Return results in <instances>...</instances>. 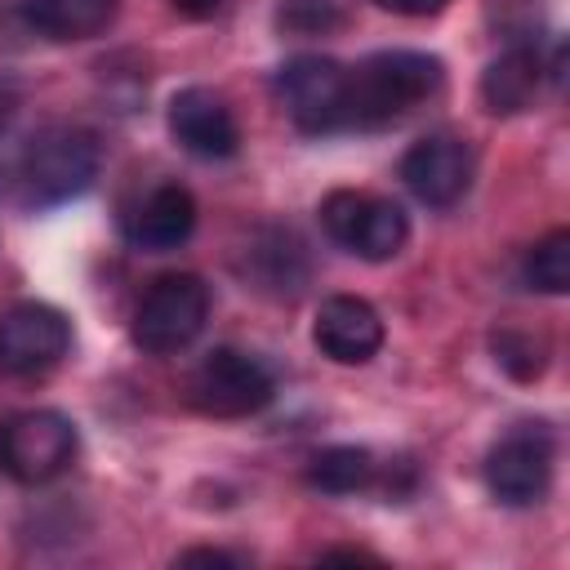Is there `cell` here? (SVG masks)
Listing matches in <instances>:
<instances>
[{"instance_id":"cell-16","label":"cell","mask_w":570,"mask_h":570,"mask_svg":"<svg viewBox=\"0 0 570 570\" xmlns=\"http://www.w3.org/2000/svg\"><path fill=\"white\" fill-rule=\"evenodd\" d=\"M539 53L525 49V45H512L503 49L485 71H481V102L485 111L494 116H517L534 102V89H539Z\"/></svg>"},{"instance_id":"cell-15","label":"cell","mask_w":570,"mask_h":570,"mask_svg":"<svg viewBox=\"0 0 570 570\" xmlns=\"http://www.w3.org/2000/svg\"><path fill=\"white\" fill-rule=\"evenodd\" d=\"M120 0H22V22L45 40H89L111 27Z\"/></svg>"},{"instance_id":"cell-23","label":"cell","mask_w":570,"mask_h":570,"mask_svg":"<svg viewBox=\"0 0 570 570\" xmlns=\"http://www.w3.org/2000/svg\"><path fill=\"white\" fill-rule=\"evenodd\" d=\"M387 13H401V18H428V13H441L445 0H379Z\"/></svg>"},{"instance_id":"cell-8","label":"cell","mask_w":570,"mask_h":570,"mask_svg":"<svg viewBox=\"0 0 570 570\" xmlns=\"http://www.w3.org/2000/svg\"><path fill=\"white\" fill-rule=\"evenodd\" d=\"M71 347V321L49 303H13L0 312V374L36 379L53 370Z\"/></svg>"},{"instance_id":"cell-10","label":"cell","mask_w":570,"mask_h":570,"mask_svg":"<svg viewBox=\"0 0 570 570\" xmlns=\"http://www.w3.org/2000/svg\"><path fill=\"white\" fill-rule=\"evenodd\" d=\"M169 134L200 160H227L240 151V125L232 107L205 85H187L169 98Z\"/></svg>"},{"instance_id":"cell-11","label":"cell","mask_w":570,"mask_h":570,"mask_svg":"<svg viewBox=\"0 0 570 570\" xmlns=\"http://www.w3.org/2000/svg\"><path fill=\"white\" fill-rule=\"evenodd\" d=\"M401 183L423 200V205H454L468 187H472V151L463 138L450 134H432L419 138L405 156H401Z\"/></svg>"},{"instance_id":"cell-13","label":"cell","mask_w":570,"mask_h":570,"mask_svg":"<svg viewBox=\"0 0 570 570\" xmlns=\"http://www.w3.org/2000/svg\"><path fill=\"white\" fill-rule=\"evenodd\" d=\"M191 232H196V196L183 183H156L125 214V240L147 249V254L178 249Z\"/></svg>"},{"instance_id":"cell-9","label":"cell","mask_w":570,"mask_h":570,"mask_svg":"<svg viewBox=\"0 0 570 570\" xmlns=\"http://www.w3.org/2000/svg\"><path fill=\"white\" fill-rule=\"evenodd\" d=\"M552 432L543 423H521L503 432L485 454V485L499 503L525 508L548 494L552 481Z\"/></svg>"},{"instance_id":"cell-7","label":"cell","mask_w":570,"mask_h":570,"mask_svg":"<svg viewBox=\"0 0 570 570\" xmlns=\"http://www.w3.org/2000/svg\"><path fill=\"white\" fill-rule=\"evenodd\" d=\"M276 94L285 116L303 134H338L347 129V67L325 53H298L281 62Z\"/></svg>"},{"instance_id":"cell-25","label":"cell","mask_w":570,"mask_h":570,"mask_svg":"<svg viewBox=\"0 0 570 570\" xmlns=\"http://www.w3.org/2000/svg\"><path fill=\"white\" fill-rule=\"evenodd\" d=\"M321 561H374V557L361 548H334V552H321Z\"/></svg>"},{"instance_id":"cell-18","label":"cell","mask_w":570,"mask_h":570,"mask_svg":"<svg viewBox=\"0 0 570 570\" xmlns=\"http://www.w3.org/2000/svg\"><path fill=\"white\" fill-rule=\"evenodd\" d=\"M521 276H525V285L539 289V294H566V289H570V232L557 227V232H548L543 240H534V245L525 249Z\"/></svg>"},{"instance_id":"cell-17","label":"cell","mask_w":570,"mask_h":570,"mask_svg":"<svg viewBox=\"0 0 570 570\" xmlns=\"http://www.w3.org/2000/svg\"><path fill=\"white\" fill-rule=\"evenodd\" d=\"M379 463L365 445H325L307 459V485L325 494H356L374 481Z\"/></svg>"},{"instance_id":"cell-21","label":"cell","mask_w":570,"mask_h":570,"mask_svg":"<svg viewBox=\"0 0 570 570\" xmlns=\"http://www.w3.org/2000/svg\"><path fill=\"white\" fill-rule=\"evenodd\" d=\"M18 107H22V89H18V80H13V76H4V71H0V134L13 125Z\"/></svg>"},{"instance_id":"cell-3","label":"cell","mask_w":570,"mask_h":570,"mask_svg":"<svg viewBox=\"0 0 570 570\" xmlns=\"http://www.w3.org/2000/svg\"><path fill=\"white\" fill-rule=\"evenodd\" d=\"M209 321V285L196 272H165L134 307V343L151 356L183 352Z\"/></svg>"},{"instance_id":"cell-24","label":"cell","mask_w":570,"mask_h":570,"mask_svg":"<svg viewBox=\"0 0 570 570\" xmlns=\"http://www.w3.org/2000/svg\"><path fill=\"white\" fill-rule=\"evenodd\" d=\"M183 18H191V22H205V18H214L218 13V0H169Z\"/></svg>"},{"instance_id":"cell-6","label":"cell","mask_w":570,"mask_h":570,"mask_svg":"<svg viewBox=\"0 0 570 570\" xmlns=\"http://www.w3.org/2000/svg\"><path fill=\"white\" fill-rule=\"evenodd\" d=\"M76 459V423L62 410H22L0 423V472L18 485H45Z\"/></svg>"},{"instance_id":"cell-4","label":"cell","mask_w":570,"mask_h":570,"mask_svg":"<svg viewBox=\"0 0 570 570\" xmlns=\"http://www.w3.org/2000/svg\"><path fill=\"white\" fill-rule=\"evenodd\" d=\"M272 392H276V383H272L267 365L254 361L249 352H236V347L205 352L196 361V370L187 374V383H183V401L196 414H209V419L258 414L272 401Z\"/></svg>"},{"instance_id":"cell-2","label":"cell","mask_w":570,"mask_h":570,"mask_svg":"<svg viewBox=\"0 0 570 570\" xmlns=\"http://www.w3.org/2000/svg\"><path fill=\"white\" fill-rule=\"evenodd\" d=\"M102 165L98 138L80 125H45L27 138L18 156V191L27 205H62L94 187Z\"/></svg>"},{"instance_id":"cell-14","label":"cell","mask_w":570,"mask_h":570,"mask_svg":"<svg viewBox=\"0 0 570 570\" xmlns=\"http://www.w3.org/2000/svg\"><path fill=\"white\" fill-rule=\"evenodd\" d=\"M245 276L272 298H294L307 285V249L289 227H258L245 245Z\"/></svg>"},{"instance_id":"cell-1","label":"cell","mask_w":570,"mask_h":570,"mask_svg":"<svg viewBox=\"0 0 570 570\" xmlns=\"http://www.w3.org/2000/svg\"><path fill=\"white\" fill-rule=\"evenodd\" d=\"M441 58L419 49H379L347 67V129H383L441 89Z\"/></svg>"},{"instance_id":"cell-5","label":"cell","mask_w":570,"mask_h":570,"mask_svg":"<svg viewBox=\"0 0 570 570\" xmlns=\"http://www.w3.org/2000/svg\"><path fill=\"white\" fill-rule=\"evenodd\" d=\"M321 227L334 245H343L365 263L396 258L410 236V218L396 200L374 191H352V187H338L321 200Z\"/></svg>"},{"instance_id":"cell-19","label":"cell","mask_w":570,"mask_h":570,"mask_svg":"<svg viewBox=\"0 0 570 570\" xmlns=\"http://www.w3.org/2000/svg\"><path fill=\"white\" fill-rule=\"evenodd\" d=\"M490 352H494V361L517 383H534L543 374V365H548V343L534 338V334H525V330H512V325H503V330L490 334Z\"/></svg>"},{"instance_id":"cell-20","label":"cell","mask_w":570,"mask_h":570,"mask_svg":"<svg viewBox=\"0 0 570 570\" xmlns=\"http://www.w3.org/2000/svg\"><path fill=\"white\" fill-rule=\"evenodd\" d=\"M276 22H281L285 31H294V36H316V31L338 27L343 18H338V9L325 4V0H285L281 13H276Z\"/></svg>"},{"instance_id":"cell-12","label":"cell","mask_w":570,"mask_h":570,"mask_svg":"<svg viewBox=\"0 0 570 570\" xmlns=\"http://www.w3.org/2000/svg\"><path fill=\"white\" fill-rule=\"evenodd\" d=\"M312 343L338 365H365L383 347V316L356 294H330L316 307Z\"/></svg>"},{"instance_id":"cell-22","label":"cell","mask_w":570,"mask_h":570,"mask_svg":"<svg viewBox=\"0 0 570 570\" xmlns=\"http://www.w3.org/2000/svg\"><path fill=\"white\" fill-rule=\"evenodd\" d=\"M174 566H236V557L223 548H187L174 557Z\"/></svg>"}]
</instances>
